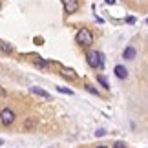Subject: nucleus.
I'll use <instances>...</instances> for the list:
<instances>
[{"mask_svg": "<svg viewBox=\"0 0 148 148\" xmlns=\"http://www.w3.org/2000/svg\"><path fill=\"white\" fill-rule=\"evenodd\" d=\"M75 42H77L81 48H86V49L92 48V44H93V35H92V31L86 29V27L79 29L77 35H75Z\"/></svg>", "mask_w": 148, "mask_h": 148, "instance_id": "nucleus-1", "label": "nucleus"}, {"mask_svg": "<svg viewBox=\"0 0 148 148\" xmlns=\"http://www.w3.org/2000/svg\"><path fill=\"white\" fill-rule=\"evenodd\" d=\"M86 60H88V66L90 68H95V70H101L102 68V55L99 53V51H95V49H88V53H86Z\"/></svg>", "mask_w": 148, "mask_h": 148, "instance_id": "nucleus-2", "label": "nucleus"}, {"mask_svg": "<svg viewBox=\"0 0 148 148\" xmlns=\"http://www.w3.org/2000/svg\"><path fill=\"white\" fill-rule=\"evenodd\" d=\"M15 119H16V115L11 108H2V110H0V123H2L4 126H11V124L15 123Z\"/></svg>", "mask_w": 148, "mask_h": 148, "instance_id": "nucleus-3", "label": "nucleus"}, {"mask_svg": "<svg viewBox=\"0 0 148 148\" xmlns=\"http://www.w3.org/2000/svg\"><path fill=\"white\" fill-rule=\"evenodd\" d=\"M62 5L68 15H73L79 11V0H62Z\"/></svg>", "mask_w": 148, "mask_h": 148, "instance_id": "nucleus-4", "label": "nucleus"}, {"mask_svg": "<svg viewBox=\"0 0 148 148\" xmlns=\"http://www.w3.org/2000/svg\"><path fill=\"white\" fill-rule=\"evenodd\" d=\"M113 71H115V77H117V79H121V81H124V79L128 77V70H126V68H124L123 64H117Z\"/></svg>", "mask_w": 148, "mask_h": 148, "instance_id": "nucleus-5", "label": "nucleus"}, {"mask_svg": "<svg viewBox=\"0 0 148 148\" xmlns=\"http://www.w3.org/2000/svg\"><path fill=\"white\" fill-rule=\"evenodd\" d=\"M29 90H31V93H35V95H38V97H42V99H51V95L48 92H44L42 88H38V86H31Z\"/></svg>", "mask_w": 148, "mask_h": 148, "instance_id": "nucleus-6", "label": "nucleus"}, {"mask_svg": "<svg viewBox=\"0 0 148 148\" xmlns=\"http://www.w3.org/2000/svg\"><path fill=\"white\" fill-rule=\"evenodd\" d=\"M123 57L126 60H134L135 59V48L134 46H128V48H124V51H123Z\"/></svg>", "mask_w": 148, "mask_h": 148, "instance_id": "nucleus-7", "label": "nucleus"}, {"mask_svg": "<svg viewBox=\"0 0 148 148\" xmlns=\"http://www.w3.org/2000/svg\"><path fill=\"white\" fill-rule=\"evenodd\" d=\"M62 75H64L66 79H70V81H75V79H77L75 71H71V70H66V68H62Z\"/></svg>", "mask_w": 148, "mask_h": 148, "instance_id": "nucleus-8", "label": "nucleus"}, {"mask_svg": "<svg viewBox=\"0 0 148 148\" xmlns=\"http://www.w3.org/2000/svg\"><path fill=\"white\" fill-rule=\"evenodd\" d=\"M35 66H37V68H42V70H48V68H49V62H46L44 59H40V57H38V59L35 60Z\"/></svg>", "mask_w": 148, "mask_h": 148, "instance_id": "nucleus-9", "label": "nucleus"}, {"mask_svg": "<svg viewBox=\"0 0 148 148\" xmlns=\"http://www.w3.org/2000/svg\"><path fill=\"white\" fill-rule=\"evenodd\" d=\"M0 49H2L4 53H13V48H11L8 42H2V40H0Z\"/></svg>", "mask_w": 148, "mask_h": 148, "instance_id": "nucleus-10", "label": "nucleus"}, {"mask_svg": "<svg viewBox=\"0 0 148 148\" xmlns=\"http://www.w3.org/2000/svg\"><path fill=\"white\" fill-rule=\"evenodd\" d=\"M97 82H99V84H101V86L104 88V90H108V88H110V84H108V81H106V79L102 77V75H97Z\"/></svg>", "mask_w": 148, "mask_h": 148, "instance_id": "nucleus-11", "label": "nucleus"}, {"mask_svg": "<svg viewBox=\"0 0 148 148\" xmlns=\"http://www.w3.org/2000/svg\"><path fill=\"white\" fill-rule=\"evenodd\" d=\"M33 126H35V121H33V119H27L26 121V130H31Z\"/></svg>", "mask_w": 148, "mask_h": 148, "instance_id": "nucleus-12", "label": "nucleus"}, {"mask_svg": "<svg viewBox=\"0 0 148 148\" xmlns=\"http://www.w3.org/2000/svg\"><path fill=\"white\" fill-rule=\"evenodd\" d=\"M113 148H128V146H126V143H123V141H117V143L113 145Z\"/></svg>", "mask_w": 148, "mask_h": 148, "instance_id": "nucleus-13", "label": "nucleus"}, {"mask_svg": "<svg viewBox=\"0 0 148 148\" xmlns=\"http://www.w3.org/2000/svg\"><path fill=\"white\" fill-rule=\"evenodd\" d=\"M59 92H60V93H68V95H71V93H73L71 90H68V88H59Z\"/></svg>", "mask_w": 148, "mask_h": 148, "instance_id": "nucleus-14", "label": "nucleus"}, {"mask_svg": "<svg viewBox=\"0 0 148 148\" xmlns=\"http://www.w3.org/2000/svg\"><path fill=\"white\" fill-rule=\"evenodd\" d=\"M86 90H88V92H92V93H95V95H97V97H99V92H97V90H95V88H92V86H86Z\"/></svg>", "mask_w": 148, "mask_h": 148, "instance_id": "nucleus-15", "label": "nucleus"}, {"mask_svg": "<svg viewBox=\"0 0 148 148\" xmlns=\"http://www.w3.org/2000/svg\"><path fill=\"white\" fill-rule=\"evenodd\" d=\"M106 4H115V0H104Z\"/></svg>", "mask_w": 148, "mask_h": 148, "instance_id": "nucleus-16", "label": "nucleus"}, {"mask_svg": "<svg viewBox=\"0 0 148 148\" xmlns=\"http://www.w3.org/2000/svg\"><path fill=\"white\" fill-rule=\"evenodd\" d=\"M97 148H108V146H106V145H99Z\"/></svg>", "mask_w": 148, "mask_h": 148, "instance_id": "nucleus-17", "label": "nucleus"}, {"mask_svg": "<svg viewBox=\"0 0 148 148\" xmlns=\"http://www.w3.org/2000/svg\"><path fill=\"white\" fill-rule=\"evenodd\" d=\"M0 145H4V139H0Z\"/></svg>", "mask_w": 148, "mask_h": 148, "instance_id": "nucleus-18", "label": "nucleus"}, {"mask_svg": "<svg viewBox=\"0 0 148 148\" xmlns=\"http://www.w3.org/2000/svg\"><path fill=\"white\" fill-rule=\"evenodd\" d=\"M146 22H148V20H146Z\"/></svg>", "mask_w": 148, "mask_h": 148, "instance_id": "nucleus-19", "label": "nucleus"}]
</instances>
